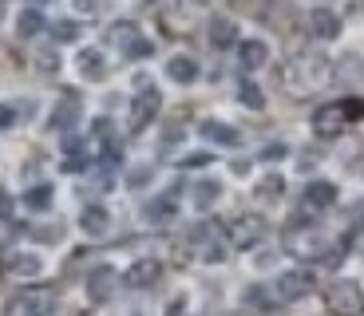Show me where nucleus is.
<instances>
[{
  "label": "nucleus",
  "instance_id": "24",
  "mask_svg": "<svg viewBox=\"0 0 364 316\" xmlns=\"http://www.w3.org/2000/svg\"><path fill=\"white\" fill-rule=\"evenodd\" d=\"M55 202V186L52 182H36V186L24 190V206L32 209V214H44V209H52Z\"/></svg>",
  "mask_w": 364,
  "mask_h": 316
},
{
  "label": "nucleus",
  "instance_id": "20",
  "mask_svg": "<svg viewBox=\"0 0 364 316\" xmlns=\"http://www.w3.org/2000/svg\"><path fill=\"white\" fill-rule=\"evenodd\" d=\"M95 154H100V146L91 143V138L87 143H83V138H72V143L64 146V170H83Z\"/></svg>",
  "mask_w": 364,
  "mask_h": 316
},
{
  "label": "nucleus",
  "instance_id": "32",
  "mask_svg": "<svg viewBox=\"0 0 364 316\" xmlns=\"http://www.w3.org/2000/svg\"><path fill=\"white\" fill-rule=\"evenodd\" d=\"M214 154H206V151H191V154H182L178 158V166H206Z\"/></svg>",
  "mask_w": 364,
  "mask_h": 316
},
{
  "label": "nucleus",
  "instance_id": "15",
  "mask_svg": "<svg viewBox=\"0 0 364 316\" xmlns=\"http://www.w3.org/2000/svg\"><path fill=\"white\" fill-rule=\"evenodd\" d=\"M222 194H226V186H222L218 178H198L191 186V206L198 209V214H210V209L222 202Z\"/></svg>",
  "mask_w": 364,
  "mask_h": 316
},
{
  "label": "nucleus",
  "instance_id": "21",
  "mask_svg": "<svg viewBox=\"0 0 364 316\" xmlns=\"http://www.w3.org/2000/svg\"><path fill=\"white\" fill-rule=\"evenodd\" d=\"M12 28H16V36H20V40H32V36H40V32H44L48 24H44V12L28 4V9H20V12H16Z\"/></svg>",
  "mask_w": 364,
  "mask_h": 316
},
{
  "label": "nucleus",
  "instance_id": "2",
  "mask_svg": "<svg viewBox=\"0 0 364 316\" xmlns=\"http://www.w3.org/2000/svg\"><path fill=\"white\" fill-rule=\"evenodd\" d=\"M360 115H364V99L325 103V107H317V115H313V135L317 138H337V135H345L348 123H356Z\"/></svg>",
  "mask_w": 364,
  "mask_h": 316
},
{
  "label": "nucleus",
  "instance_id": "8",
  "mask_svg": "<svg viewBox=\"0 0 364 316\" xmlns=\"http://www.w3.org/2000/svg\"><path fill=\"white\" fill-rule=\"evenodd\" d=\"M262 237H265V222L254 217V214H242V217H234V222L226 226V241L234 245V249H254Z\"/></svg>",
  "mask_w": 364,
  "mask_h": 316
},
{
  "label": "nucleus",
  "instance_id": "37",
  "mask_svg": "<svg viewBox=\"0 0 364 316\" xmlns=\"http://www.w3.org/2000/svg\"><path fill=\"white\" fill-rule=\"evenodd\" d=\"M356 253H364V226H360V234H356Z\"/></svg>",
  "mask_w": 364,
  "mask_h": 316
},
{
  "label": "nucleus",
  "instance_id": "36",
  "mask_svg": "<svg viewBox=\"0 0 364 316\" xmlns=\"http://www.w3.org/2000/svg\"><path fill=\"white\" fill-rule=\"evenodd\" d=\"M262 158H269V163H273V158H285V146H265Z\"/></svg>",
  "mask_w": 364,
  "mask_h": 316
},
{
  "label": "nucleus",
  "instance_id": "5",
  "mask_svg": "<svg viewBox=\"0 0 364 316\" xmlns=\"http://www.w3.org/2000/svg\"><path fill=\"white\" fill-rule=\"evenodd\" d=\"M325 308L333 316H364V289L356 280H333L325 289Z\"/></svg>",
  "mask_w": 364,
  "mask_h": 316
},
{
  "label": "nucleus",
  "instance_id": "18",
  "mask_svg": "<svg viewBox=\"0 0 364 316\" xmlns=\"http://www.w3.org/2000/svg\"><path fill=\"white\" fill-rule=\"evenodd\" d=\"M198 135L206 138V143H218V146H237V143H242V135H237L230 123H222V119H202Z\"/></svg>",
  "mask_w": 364,
  "mask_h": 316
},
{
  "label": "nucleus",
  "instance_id": "35",
  "mask_svg": "<svg viewBox=\"0 0 364 316\" xmlns=\"http://www.w3.org/2000/svg\"><path fill=\"white\" fill-rule=\"evenodd\" d=\"M151 178V166H139V170H131V186H139V182Z\"/></svg>",
  "mask_w": 364,
  "mask_h": 316
},
{
  "label": "nucleus",
  "instance_id": "1",
  "mask_svg": "<svg viewBox=\"0 0 364 316\" xmlns=\"http://www.w3.org/2000/svg\"><path fill=\"white\" fill-rule=\"evenodd\" d=\"M328 75H333V63H328L321 52H305V55H293V60L285 63L282 83H285V91H289L293 99H305V95H313V91L325 87Z\"/></svg>",
  "mask_w": 364,
  "mask_h": 316
},
{
  "label": "nucleus",
  "instance_id": "10",
  "mask_svg": "<svg viewBox=\"0 0 364 316\" xmlns=\"http://www.w3.org/2000/svg\"><path fill=\"white\" fill-rule=\"evenodd\" d=\"M163 72H166V80H171V83H178V87H191V83H198L202 67H198V60H194V55L174 52L171 60L163 63Z\"/></svg>",
  "mask_w": 364,
  "mask_h": 316
},
{
  "label": "nucleus",
  "instance_id": "39",
  "mask_svg": "<svg viewBox=\"0 0 364 316\" xmlns=\"http://www.w3.org/2000/svg\"><path fill=\"white\" fill-rule=\"evenodd\" d=\"M194 4H214V0H194Z\"/></svg>",
  "mask_w": 364,
  "mask_h": 316
},
{
  "label": "nucleus",
  "instance_id": "17",
  "mask_svg": "<svg viewBox=\"0 0 364 316\" xmlns=\"http://www.w3.org/2000/svg\"><path fill=\"white\" fill-rule=\"evenodd\" d=\"M301 202H305V209H328L337 202V182H325V178L309 182L305 194H301Z\"/></svg>",
  "mask_w": 364,
  "mask_h": 316
},
{
  "label": "nucleus",
  "instance_id": "26",
  "mask_svg": "<svg viewBox=\"0 0 364 316\" xmlns=\"http://www.w3.org/2000/svg\"><path fill=\"white\" fill-rule=\"evenodd\" d=\"M143 214H146V222H155V226L159 222H171V217L178 214V198H174V194H163V198H155Z\"/></svg>",
  "mask_w": 364,
  "mask_h": 316
},
{
  "label": "nucleus",
  "instance_id": "27",
  "mask_svg": "<svg viewBox=\"0 0 364 316\" xmlns=\"http://www.w3.org/2000/svg\"><path fill=\"white\" fill-rule=\"evenodd\" d=\"M282 194H285V178H282V174H265V178L254 186V198L257 202H277Z\"/></svg>",
  "mask_w": 364,
  "mask_h": 316
},
{
  "label": "nucleus",
  "instance_id": "12",
  "mask_svg": "<svg viewBox=\"0 0 364 316\" xmlns=\"http://www.w3.org/2000/svg\"><path fill=\"white\" fill-rule=\"evenodd\" d=\"M44 269H48V261H44V253H36V249H20V253H12V261H9V273L16 280H40Z\"/></svg>",
  "mask_w": 364,
  "mask_h": 316
},
{
  "label": "nucleus",
  "instance_id": "31",
  "mask_svg": "<svg viewBox=\"0 0 364 316\" xmlns=\"http://www.w3.org/2000/svg\"><path fill=\"white\" fill-rule=\"evenodd\" d=\"M75 36H80L75 20H60V24H55V40H60V44H72Z\"/></svg>",
  "mask_w": 364,
  "mask_h": 316
},
{
  "label": "nucleus",
  "instance_id": "3",
  "mask_svg": "<svg viewBox=\"0 0 364 316\" xmlns=\"http://www.w3.org/2000/svg\"><path fill=\"white\" fill-rule=\"evenodd\" d=\"M285 245H289V253L301 257V261H333L337 257V241L317 234V229H293Z\"/></svg>",
  "mask_w": 364,
  "mask_h": 316
},
{
  "label": "nucleus",
  "instance_id": "25",
  "mask_svg": "<svg viewBox=\"0 0 364 316\" xmlns=\"http://www.w3.org/2000/svg\"><path fill=\"white\" fill-rule=\"evenodd\" d=\"M206 36H210V44H214V48H234L237 44V24L230 16H214V20H210Z\"/></svg>",
  "mask_w": 364,
  "mask_h": 316
},
{
  "label": "nucleus",
  "instance_id": "34",
  "mask_svg": "<svg viewBox=\"0 0 364 316\" xmlns=\"http://www.w3.org/2000/svg\"><path fill=\"white\" fill-rule=\"evenodd\" d=\"M0 217H12V194L0 186Z\"/></svg>",
  "mask_w": 364,
  "mask_h": 316
},
{
  "label": "nucleus",
  "instance_id": "13",
  "mask_svg": "<svg viewBox=\"0 0 364 316\" xmlns=\"http://www.w3.org/2000/svg\"><path fill=\"white\" fill-rule=\"evenodd\" d=\"M273 55L269 40L265 36H250V40H237V63L246 67V72H257V67H265Z\"/></svg>",
  "mask_w": 364,
  "mask_h": 316
},
{
  "label": "nucleus",
  "instance_id": "23",
  "mask_svg": "<svg viewBox=\"0 0 364 316\" xmlns=\"http://www.w3.org/2000/svg\"><path fill=\"white\" fill-rule=\"evenodd\" d=\"M75 119H80V95H68V99L55 103V111H52L48 123H52V131H72Z\"/></svg>",
  "mask_w": 364,
  "mask_h": 316
},
{
  "label": "nucleus",
  "instance_id": "4",
  "mask_svg": "<svg viewBox=\"0 0 364 316\" xmlns=\"http://www.w3.org/2000/svg\"><path fill=\"white\" fill-rule=\"evenodd\" d=\"M159 107H163V91L146 80V75H135V95H131V111H127L131 126L143 131V126L159 115Z\"/></svg>",
  "mask_w": 364,
  "mask_h": 316
},
{
  "label": "nucleus",
  "instance_id": "40",
  "mask_svg": "<svg viewBox=\"0 0 364 316\" xmlns=\"http://www.w3.org/2000/svg\"><path fill=\"white\" fill-rule=\"evenodd\" d=\"M356 214H364V202H360V206H356Z\"/></svg>",
  "mask_w": 364,
  "mask_h": 316
},
{
  "label": "nucleus",
  "instance_id": "6",
  "mask_svg": "<svg viewBox=\"0 0 364 316\" xmlns=\"http://www.w3.org/2000/svg\"><path fill=\"white\" fill-rule=\"evenodd\" d=\"M111 44L127 55V60H146V55L155 52V44L139 32V24H127V20H119V24L111 28Z\"/></svg>",
  "mask_w": 364,
  "mask_h": 316
},
{
  "label": "nucleus",
  "instance_id": "9",
  "mask_svg": "<svg viewBox=\"0 0 364 316\" xmlns=\"http://www.w3.org/2000/svg\"><path fill=\"white\" fill-rule=\"evenodd\" d=\"M72 67H75V75H80L83 83H103V80H107V72H111L107 55H103L100 48H80L75 60H72Z\"/></svg>",
  "mask_w": 364,
  "mask_h": 316
},
{
  "label": "nucleus",
  "instance_id": "38",
  "mask_svg": "<svg viewBox=\"0 0 364 316\" xmlns=\"http://www.w3.org/2000/svg\"><path fill=\"white\" fill-rule=\"evenodd\" d=\"M119 316H139V312H135V308H127V312H119Z\"/></svg>",
  "mask_w": 364,
  "mask_h": 316
},
{
  "label": "nucleus",
  "instance_id": "16",
  "mask_svg": "<svg viewBox=\"0 0 364 316\" xmlns=\"http://www.w3.org/2000/svg\"><path fill=\"white\" fill-rule=\"evenodd\" d=\"M115 285H119V273L111 269V265H100V269H91V277H87V297L95 300V305H107Z\"/></svg>",
  "mask_w": 364,
  "mask_h": 316
},
{
  "label": "nucleus",
  "instance_id": "14",
  "mask_svg": "<svg viewBox=\"0 0 364 316\" xmlns=\"http://www.w3.org/2000/svg\"><path fill=\"white\" fill-rule=\"evenodd\" d=\"M80 234L83 237H107V229H111V209L103 206V202H91V206H83L80 209Z\"/></svg>",
  "mask_w": 364,
  "mask_h": 316
},
{
  "label": "nucleus",
  "instance_id": "19",
  "mask_svg": "<svg viewBox=\"0 0 364 316\" xmlns=\"http://www.w3.org/2000/svg\"><path fill=\"white\" fill-rule=\"evenodd\" d=\"M159 277H163V265H159L155 257H143V261H135L127 269V285H131V289H151Z\"/></svg>",
  "mask_w": 364,
  "mask_h": 316
},
{
  "label": "nucleus",
  "instance_id": "29",
  "mask_svg": "<svg viewBox=\"0 0 364 316\" xmlns=\"http://www.w3.org/2000/svg\"><path fill=\"white\" fill-rule=\"evenodd\" d=\"M111 0H72V12L75 16H100V12H107Z\"/></svg>",
  "mask_w": 364,
  "mask_h": 316
},
{
  "label": "nucleus",
  "instance_id": "28",
  "mask_svg": "<svg viewBox=\"0 0 364 316\" xmlns=\"http://www.w3.org/2000/svg\"><path fill=\"white\" fill-rule=\"evenodd\" d=\"M237 103H242V107H250V111H262L265 107V95H262V87H257V83L242 80V83H237Z\"/></svg>",
  "mask_w": 364,
  "mask_h": 316
},
{
  "label": "nucleus",
  "instance_id": "30",
  "mask_svg": "<svg viewBox=\"0 0 364 316\" xmlns=\"http://www.w3.org/2000/svg\"><path fill=\"white\" fill-rule=\"evenodd\" d=\"M198 257H202L206 265H218V261H226V245H222V241H206V245L198 249Z\"/></svg>",
  "mask_w": 364,
  "mask_h": 316
},
{
  "label": "nucleus",
  "instance_id": "33",
  "mask_svg": "<svg viewBox=\"0 0 364 316\" xmlns=\"http://www.w3.org/2000/svg\"><path fill=\"white\" fill-rule=\"evenodd\" d=\"M12 126H16V107L0 103V131H12Z\"/></svg>",
  "mask_w": 364,
  "mask_h": 316
},
{
  "label": "nucleus",
  "instance_id": "7",
  "mask_svg": "<svg viewBox=\"0 0 364 316\" xmlns=\"http://www.w3.org/2000/svg\"><path fill=\"white\" fill-rule=\"evenodd\" d=\"M48 305H52L48 289H20V293H12V297L4 300L0 316H44Z\"/></svg>",
  "mask_w": 364,
  "mask_h": 316
},
{
  "label": "nucleus",
  "instance_id": "11",
  "mask_svg": "<svg viewBox=\"0 0 364 316\" xmlns=\"http://www.w3.org/2000/svg\"><path fill=\"white\" fill-rule=\"evenodd\" d=\"M309 289H313V273H305V269H289V273H282V277L273 280L277 300H301Z\"/></svg>",
  "mask_w": 364,
  "mask_h": 316
},
{
  "label": "nucleus",
  "instance_id": "22",
  "mask_svg": "<svg viewBox=\"0 0 364 316\" xmlns=\"http://www.w3.org/2000/svg\"><path fill=\"white\" fill-rule=\"evenodd\" d=\"M309 32L317 40H337L341 36V16L337 12H328V9H317L309 16Z\"/></svg>",
  "mask_w": 364,
  "mask_h": 316
}]
</instances>
